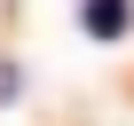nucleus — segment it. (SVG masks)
I'll return each mask as SVG.
<instances>
[{"label":"nucleus","instance_id":"1","mask_svg":"<svg viewBox=\"0 0 134 126\" xmlns=\"http://www.w3.org/2000/svg\"><path fill=\"white\" fill-rule=\"evenodd\" d=\"M79 32L87 39H126L134 32V0H79Z\"/></svg>","mask_w":134,"mask_h":126}]
</instances>
